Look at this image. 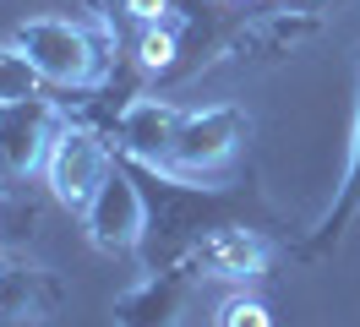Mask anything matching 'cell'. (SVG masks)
Segmentation results:
<instances>
[{
	"label": "cell",
	"mask_w": 360,
	"mask_h": 327,
	"mask_svg": "<svg viewBox=\"0 0 360 327\" xmlns=\"http://www.w3.org/2000/svg\"><path fill=\"white\" fill-rule=\"evenodd\" d=\"M355 218H360V93H355V126H349V164H344V180H338L328 213L311 224V235L295 245V257H300V262L328 257L338 240H344V229H349Z\"/></svg>",
	"instance_id": "12"
},
{
	"label": "cell",
	"mask_w": 360,
	"mask_h": 327,
	"mask_svg": "<svg viewBox=\"0 0 360 327\" xmlns=\"http://www.w3.org/2000/svg\"><path fill=\"white\" fill-rule=\"evenodd\" d=\"M66 120L71 109L60 98H49L44 87L27 98H6L0 104V186H22L44 169Z\"/></svg>",
	"instance_id": "4"
},
{
	"label": "cell",
	"mask_w": 360,
	"mask_h": 327,
	"mask_svg": "<svg viewBox=\"0 0 360 327\" xmlns=\"http://www.w3.org/2000/svg\"><path fill=\"white\" fill-rule=\"evenodd\" d=\"M180 33H186V17H180V11H169V17H158V22H142V33H136V71H148V77L175 71Z\"/></svg>",
	"instance_id": "13"
},
{
	"label": "cell",
	"mask_w": 360,
	"mask_h": 327,
	"mask_svg": "<svg viewBox=\"0 0 360 327\" xmlns=\"http://www.w3.org/2000/svg\"><path fill=\"white\" fill-rule=\"evenodd\" d=\"M191 257L202 262V273L207 278H219V283H257L262 273H268V262H273V245L268 235L251 224V218H235V224H219V229H207L197 245H191Z\"/></svg>",
	"instance_id": "11"
},
{
	"label": "cell",
	"mask_w": 360,
	"mask_h": 327,
	"mask_svg": "<svg viewBox=\"0 0 360 327\" xmlns=\"http://www.w3.org/2000/svg\"><path fill=\"white\" fill-rule=\"evenodd\" d=\"M120 11L136 22H158V17H169V11H180L175 0H120Z\"/></svg>",
	"instance_id": "16"
},
{
	"label": "cell",
	"mask_w": 360,
	"mask_h": 327,
	"mask_svg": "<svg viewBox=\"0 0 360 327\" xmlns=\"http://www.w3.org/2000/svg\"><path fill=\"white\" fill-rule=\"evenodd\" d=\"M131 174L142 180V196H148V235H142V251H136L142 267H164V262L191 257V245L219 224H235V218L257 224V213L273 218L235 180H197V174L158 169V164H131Z\"/></svg>",
	"instance_id": "1"
},
{
	"label": "cell",
	"mask_w": 360,
	"mask_h": 327,
	"mask_svg": "<svg viewBox=\"0 0 360 327\" xmlns=\"http://www.w3.org/2000/svg\"><path fill=\"white\" fill-rule=\"evenodd\" d=\"M213 327H273V316L257 295H229V300L219 305V322Z\"/></svg>",
	"instance_id": "15"
},
{
	"label": "cell",
	"mask_w": 360,
	"mask_h": 327,
	"mask_svg": "<svg viewBox=\"0 0 360 327\" xmlns=\"http://www.w3.org/2000/svg\"><path fill=\"white\" fill-rule=\"evenodd\" d=\"M202 278H207V273H202V262H197V257L148 267L142 283H131V289L115 300V327H180Z\"/></svg>",
	"instance_id": "8"
},
{
	"label": "cell",
	"mask_w": 360,
	"mask_h": 327,
	"mask_svg": "<svg viewBox=\"0 0 360 327\" xmlns=\"http://www.w3.org/2000/svg\"><path fill=\"white\" fill-rule=\"evenodd\" d=\"M229 6H246V0H229Z\"/></svg>",
	"instance_id": "17"
},
{
	"label": "cell",
	"mask_w": 360,
	"mask_h": 327,
	"mask_svg": "<svg viewBox=\"0 0 360 327\" xmlns=\"http://www.w3.org/2000/svg\"><path fill=\"white\" fill-rule=\"evenodd\" d=\"M82 229H88L93 251L104 257H131L142 251V235H148V196H142V180L131 174V164L115 153L104 186L93 191V202L82 207Z\"/></svg>",
	"instance_id": "7"
},
{
	"label": "cell",
	"mask_w": 360,
	"mask_h": 327,
	"mask_svg": "<svg viewBox=\"0 0 360 327\" xmlns=\"http://www.w3.org/2000/svg\"><path fill=\"white\" fill-rule=\"evenodd\" d=\"M39 71L27 65V55L17 44H0V104L6 98H27V93H39Z\"/></svg>",
	"instance_id": "14"
},
{
	"label": "cell",
	"mask_w": 360,
	"mask_h": 327,
	"mask_svg": "<svg viewBox=\"0 0 360 327\" xmlns=\"http://www.w3.org/2000/svg\"><path fill=\"white\" fill-rule=\"evenodd\" d=\"M322 33H328L322 11H262V17H246L240 27H229L224 39L213 44V60H202L197 71H219V65L224 71H262V65L300 55Z\"/></svg>",
	"instance_id": "3"
},
{
	"label": "cell",
	"mask_w": 360,
	"mask_h": 327,
	"mask_svg": "<svg viewBox=\"0 0 360 327\" xmlns=\"http://www.w3.org/2000/svg\"><path fill=\"white\" fill-rule=\"evenodd\" d=\"M251 142V115L240 104H207V109H186L175 136V158L169 169L197 174V180H224L229 164L246 153Z\"/></svg>",
	"instance_id": "5"
},
{
	"label": "cell",
	"mask_w": 360,
	"mask_h": 327,
	"mask_svg": "<svg viewBox=\"0 0 360 327\" xmlns=\"http://www.w3.org/2000/svg\"><path fill=\"white\" fill-rule=\"evenodd\" d=\"M66 278L22 251H0V327H49L66 305Z\"/></svg>",
	"instance_id": "10"
},
{
	"label": "cell",
	"mask_w": 360,
	"mask_h": 327,
	"mask_svg": "<svg viewBox=\"0 0 360 327\" xmlns=\"http://www.w3.org/2000/svg\"><path fill=\"white\" fill-rule=\"evenodd\" d=\"M115 164V142L104 126L93 120H66L55 148H49V164H44V186L49 196L66 207V213H82L93 202V191L104 186V174Z\"/></svg>",
	"instance_id": "6"
},
{
	"label": "cell",
	"mask_w": 360,
	"mask_h": 327,
	"mask_svg": "<svg viewBox=\"0 0 360 327\" xmlns=\"http://www.w3.org/2000/svg\"><path fill=\"white\" fill-rule=\"evenodd\" d=\"M11 44L27 55L44 87L60 93H104L115 77V22H71V17H27L11 27Z\"/></svg>",
	"instance_id": "2"
},
{
	"label": "cell",
	"mask_w": 360,
	"mask_h": 327,
	"mask_svg": "<svg viewBox=\"0 0 360 327\" xmlns=\"http://www.w3.org/2000/svg\"><path fill=\"white\" fill-rule=\"evenodd\" d=\"M180 120H186V109H180V104L158 98V93H131L126 104L115 109L110 142H115V153L131 158V164H158V169H169Z\"/></svg>",
	"instance_id": "9"
}]
</instances>
